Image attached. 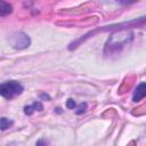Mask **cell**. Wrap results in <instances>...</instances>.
I'll use <instances>...</instances> for the list:
<instances>
[{"mask_svg":"<svg viewBox=\"0 0 146 146\" xmlns=\"http://www.w3.org/2000/svg\"><path fill=\"white\" fill-rule=\"evenodd\" d=\"M23 91V87L21 83L16 82V81H9V82H5L0 86V92L3 97L11 99L17 95H21Z\"/></svg>","mask_w":146,"mask_h":146,"instance_id":"obj_1","label":"cell"},{"mask_svg":"<svg viewBox=\"0 0 146 146\" xmlns=\"http://www.w3.org/2000/svg\"><path fill=\"white\" fill-rule=\"evenodd\" d=\"M144 97H146V82L140 83L136 88L135 94H133V97H132V100L133 102H138V100L143 99Z\"/></svg>","mask_w":146,"mask_h":146,"instance_id":"obj_2","label":"cell"},{"mask_svg":"<svg viewBox=\"0 0 146 146\" xmlns=\"http://www.w3.org/2000/svg\"><path fill=\"white\" fill-rule=\"evenodd\" d=\"M10 11H11V6L5 1H1L0 2V15L5 16L6 14H9Z\"/></svg>","mask_w":146,"mask_h":146,"instance_id":"obj_3","label":"cell"},{"mask_svg":"<svg viewBox=\"0 0 146 146\" xmlns=\"http://www.w3.org/2000/svg\"><path fill=\"white\" fill-rule=\"evenodd\" d=\"M36 108H38L39 111L42 110V105H41L39 102H38V103H34L32 106H26V107L24 108V112H25V114H31V113H32L34 110H36Z\"/></svg>","mask_w":146,"mask_h":146,"instance_id":"obj_4","label":"cell"},{"mask_svg":"<svg viewBox=\"0 0 146 146\" xmlns=\"http://www.w3.org/2000/svg\"><path fill=\"white\" fill-rule=\"evenodd\" d=\"M13 124V121H9L7 120L6 117H2L1 119V130H6L7 128H9V125Z\"/></svg>","mask_w":146,"mask_h":146,"instance_id":"obj_5","label":"cell"},{"mask_svg":"<svg viewBox=\"0 0 146 146\" xmlns=\"http://www.w3.org/2000/svg\"><path fill=\"white\" fill-rule=\"evenodd\" d=\"M66 105H67V107H68V108H74V107H75V103H74L72 99H68Z\"/></svg>","mask_w":146,"mask_h":146,"instance_id":"obj_6","label":"cell"},{"mask_svg":"<svg viewBox=\"0 0 146 146\" xmlns=\"http://www.w3.org/2000/svg\"><path fill=\"white\" fill-rule=\"evenodd\" d=\"M86 107H87V105L83 103V104H81V106H80V111H78V113L80 114L81 112H84V110H86Z\"/></svg>","mask_w":146,"mask_h":146,"instance_id":"obj_7","label":"cell"},{"mask_svg":"<svg viewBox=\"0 0 146 146\" xmlns=\"http://www.w3.org/2000/svg\"><path fill=\"white\" fill-rule=\"evenodd\" d=\"M36 146H47V145H46L44 140H43V139H41V140H39V141L36 143Z\"/></svg>","mask_w":146,"mask_h":146,"instance_id":"obj_8","label":"cell"}]
</instances>
